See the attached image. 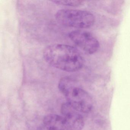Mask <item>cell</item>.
I'll list each match as a JSON object with an SVG mask.
<instances>
[{
	"label": "cell",
	"instance_id": "6da1fadb",
	"mask_svg": "<svg viewBox=\"0 0 130 130\" xmlns=\"http://www.w3.org/2000/svg\"><path fill=\"white\" fill-rule=\"evenodd\" d=\"M45 61L51 66L63 71L74 72L83 67L84 60L75 47L63 44H54L43 52Z\"/></svg>",
	"mask_w": 130,
	"mask_h": 130
},
{
	"label": "cell",
	"instance_id": "8992f818",
	"mask_svg": "<svg viewBox=\"0 0 130 130\" xmlns=\"http://www.w3.org/2000/svg\"><path fill=\"white\" fill-rule=\"evenodd\" d=\"M43 122L48 130H71L62 116L55 114L47 115L44 118Z\"/></svg>",
	"mask_w": 130,
	"mask_h": 130
},
{
	"label": "cell",
	"instance_id": "52a82bcc",
	"mask_svg": "<svg viewBox=\"0 0 130 130\" xmlns=\"http://www.w3.org/2000/svg\"><path fill=\"white\" fill-rule=\"evenodd\" d=\"M56 4L61 6L77 7L80 6L83 3L82 1H52Z\"/></svg>",
	"mask_w": 130,
	"mask_h": 130
},
{
	"label": "cell",
	"instance_id": "5b68a950",
	"mask_svg": "<svg viewBox=\"0 0 130 130\" xmlns=\"http://www.w3.org/2000/svg\"><path fill=\"white\" fill-rule=\"evenodd\" d=\"M61 112L71 130H82L84 125L83 116L68 103L61 105Z\"/></svg>",
	"mask_w": 130,
	"mask_h": 130
},
{
	"label": "cell",
	"instance_id": "277c9868",
	"mask_svg": "<svg viewBox=\"0 0 130 130\" xmlns=\"http://www.w3.org/2000/svg\"><path fill=\"white\" fill-rule=\"evenodd\" d=\"M69 37L74 44L89 54L95 53L99 47L98 40L89 32L74 30L69 34Z\"/></svg>",
	"mask_w": 130,
	"mask_h": 130
},
{
	"label": "cell",
	"instance_id": "3957f363",
	"mask_svg": "<svg viewBox=\"0 0 130 130\" xmlns=\"http://www.w3.org/2000/svg\"><path fill=\"white\" fill-rule=\"evenodd\" d=\"M55 18L62 25L79 29L90 28L95 22V17L91 13L78 10H60L57 12Z\"/></svg>",
	"mask_w": 130,
	"mask_h": 130
},
{
	"label": "cell",
	"instance_id": "7a4b0ae2",
	"mask_svg": "<svg viewBox=\"0 0 130 130\" xmlns=\"http://www.w3.org/2000/svg\"><path fill=\"white\" fill-rule=\"evenodd\" d=\"M60 91L64 95L67 103L79 112L86 113L92 108V99L86 90L77 85L71 77L61 78L58 83Z\"/></svg>",
	"mask_w": 130,
	"mask_h": 130
}]
</instances>
